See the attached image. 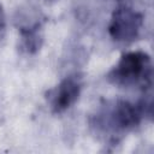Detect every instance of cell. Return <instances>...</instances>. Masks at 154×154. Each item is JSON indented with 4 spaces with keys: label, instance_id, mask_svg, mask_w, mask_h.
I'll use <instances>...</instances> for the list:
<instances>
[{
    "label": "cell",
    "instance_id": "277c9868",
    "mask_svg": "<svg viewBox=\"0 0 154 154\" xmlns=\"http://www.w3.org/2000/svg\"><path fill=\"white\" fill-rule=\"evenodd\" d=\"M82 89L81 79L76 76L65 77L55 88L47 93V100L54 113H61L70 108L78 99Z\"/></svg>",
    "mask_w": 154,
    "mask_h": 154
},
{
    "label": "cell",
    "instance_id": "5b68a950",
    "mask_svg": "<svg viewBox=\"0 0 154 154\" xmlns=\"http://www.w3.org/2000/svg\"><path fill=\"white\" fill-rule=\"evenodd\" d=\"M43 42L41 32V25H36L28 29H20V49L28 54L36 53Z\"/></svg>",
    "mask_w": 154,
    "mask_h": 154
},
{
    "label": "cell",
    "instance_id": "7a4b0ae2",
    "mask_svg": "<svg viewBox=\"0 0 154 154\" xmlns=\"http://www.w3.org/2000/svg\"><path fill=\"white\" fill-rule=\"evenodd\" d=\"M143 116L140 103L135 105L126 100H117L97 114L95 124L100 130L120 134L136 128Z\"/></svg>",
    "mask_w": 154,
    "mask_h": 154
},
{
    "label": "cell",
    "instance_id": "3957f363",
    "mask_svg": "<svg viewBox=\"0 0 154 154\" xmlns=\"http://www.w3.org/2000/svg\"><path fill=\"white\" fill-rule=\"evenodd\" d=\"M142 26L143 17L140 12L129 6H119L112 13L108 32L114 41L130 43L140 36Z\"/></svg>",
    "mask_w": 154,
    "mask_h": 154
},
{
    "label": "cell",
    "instance_id": "6da1fadb",
    "mask_svg": "<svg viewBox=\"0 0 154 154\" xmlns=\"http://www.w3.org/2000/svg\"><path fill=\"white\" fill-rule=\"evenodd\" d=\"M107 77L109 82L120 87H132L136 84L150 87V57L142 51L124 53Z\"/></svg>",
    "mask_w": 154,
    "mask_h": 154
},
{
    "label": "cell",
    "instance_id": "8992f818",
    "mask_svg": "<svg viewBox=\"0 0 154 154\" xmlns=\"http://www.w3.org/2000/svg\"><path fill=\"white\" fill-rule=\"evenodd\" d=\"M5 25H6V16H5L4 7L0 4V31H2L5 29Z\"/></svg>",
    "mask_w": 154,
    "mask_h": 154
}]
</instances>
